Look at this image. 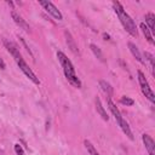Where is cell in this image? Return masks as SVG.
<instances>
[{
	"label": "cell",
	"mask_w": 155,
	"mask_h": 155,
	"mask_svg": "<svg viewBox=\"0 0 155 155\" xmlns=\"http://www.w3.org/2000/svg\"><path fill=\"white\" fill-rule=\"evenodd\" d=\"M65 41H67V45H68V47L70 48V51L73 52V53H75V54H78L79 53V48H78V45H76V42H75V40H74V38L71 36V34L68 31V30H65Z\"/></svg>",
	"instance_id": "9"
},
{
	"label": "cell",
	"mask_w": 155,
	"mask_h": 155,
	"mask_svg": "<svg viewBox=\"0 0 155 155\" xmlns=\"http://www.w3.org/2000/svg\"><path fill=\"white\" fill-rule=\"evenodd\" d=\"M120 102H121V104H124V105H133V103H134V101H133L132 98L126 97V96H122L121 99H120Z\"/></svg>",
	"instance_id": "17"
},
{
	"label": "cell",
	"mask_w": 155,
	"mask_h": 155,
	"mask_svg": "<svg viewBox=\"0 0 155 155\" xmlns=\"http://www.w3.org/2000/svg\"><path fill=\"white\" fill-rule=\"evenodd\" d=\"M113 6H114V11H115V13L117 15V17H119V19H120V23L122 24L124 29H125L131 36H137V35H138V30H137L136 23H134V21L130 17V15L124 10L122 5H121L119 1H114V2H113Z\"/></svg>",
	"instance_id": "2"
},
{
	"label": "cell",
	"mask_w": 155,
	"mask_h": 155,
	"mask_svg": "<svg viewBox=\"0 0 155 155\" xmlns=\"http://www.w3.org/2000/svg\"><path fill=\"white\" fill-rule=\"evenodd\" d=\"M0 67H1V69H4L5 68V63H4V61L0 58Z\"/></svg>",
	"instance_id": "20"
},
{
	"label": "cell",
	"mask_w": 155,
	"mask_h": 155,
	"mask_svg": "<svg viewBox=\"0 0 155 155\" xmlns=\"http://www.w3.org/2000/svg\"><path fill=\"white\" fill-rule=\"evenodd\" d=\"M128 48H130L131 53L133 54V57H134L139 63H142V64L145 63L144 59H143V57H142V54H140V52H139V50H138V47H137L133 42H128Z\"/></svg>",
	"instance_id": "10"
},
{
	"label": "cell",
	"mask_w": 155,
	"mask_h": 155,
	"mask_svg": "<svg viewBox=\"0 0 155 155\" xmlns=\"http://www.w3.org/2000/svg\"><path fill=\"white\" fill-rule=\"evenodd\" d=\"M90 47H91L92 52L94 53V56H96L99 61H102V62H103L104 59H103V54H102V52H101V48H99L97 45H94V44H91V45H90Z\"/></svg>",
	"instance_id": "15"
},
{
	"label": "cell",
	"mask_w": 155,
	"mask_h": 155,
	"mask_svg": "<svg viewBox=\"0 0 155 155\" xmlns=\"http://www.w3.org/2000/svg\"><path fill=\"white\" fill-rule=\"evenodd\" d=\"M11 16H12V19L15 21V23L17 24V25H19V28H22L24 31H27V33H29L30 31V27H29V24L22 18V16L21 15H18L15 10H12L11 11Z\"/></svg>",
	"instance_id": "7"
},
{
	"label": "cell",
	"mask_w": 155,
	"mask_h": 155,
	"mask_svg": "<svg viewBox=\"0 0 155 155\" xmlns=\"http://www.w3.org/2000/svg\"><path fill=\"white\" fill-rule=\"evenodd\" d=\"M96 109H97V113L102 116V119L103 120H105V121H108L109 120V116H108V114H107V111L104 110V108H103V105H102V102H101V99L98 98V97H96Z\"/></svg>",
	"instance_id": "11"
},
{
	"label": "cell",
	"mask_w": 155,
	"mask_h": 155,
	"mask_svg": "<svg viewBox=\"0 0 155 155\" xmlns=\"http://www.w3.org/2000/svg\"><path fill=\"white\" fill-rule=\"evenodd\" d=\"M57 58H58V61H59V63H61V65L63 68V71H64V75L67 78V80L73 86L80 88L81 87V81H80V79L75 74V68H74L73 63L70 62V59L63 52H61V51L57 52Z\"/></svg>",
	"instance_id": "3"
},
{
	"label": "cell",
	"mask_w": 155,
	"mask_h": 155,
	"mask_svg": "<svg viewBox=\"0 0 155 155\" xmlns=\"http://www.w3.org/2000/svg\"><path fill=\"white\" fill-rule=\"evenodd\" d=\"M154 19H155L154 13L149 12V13L145 15V24H147V27L149 28L150 31H154Z\"/></svg>",
	"instance_id": "13"
},
{
	"label": "cell",
	"mask_w": 155,
	"mask_h": 155,
	"mask_svg": "<svg viewBox=\"0 0 155 155\" xmlns=\"http://www.w3.org/2000/svg\"><path fill=\"white\" fill-rule=\"evenodd\" d=\"M84 143H85V147H86V149H87V151H88V154H90V155H99V154H98V151L96 150V148L92 145V143H91L90 140H87V139H86Z\"/></svg>",
	"instance_id": "16"
},
{
	"label": "cell",
	"mask_w": 155,
	"mask_h": 155,
	"mask_svg": "<svg viewBox=\"0 0 155 155\" xmlns=\"http://www.w3.org/2000/svg\"><path fill=\"white\" fill-rule=\"evenodd\" d=\"M15 151L17 153V155H24L23 148H22L19 144H15Z\"/></svg>",
	"instance_id": "19"
},
{
	"label": "cell",
	"mask_w": 155,
	"mask_h": 155,
	"mask_svg": "<svg viewBox=\"0 0 155 155\" xmlns=\"http://www.w3.org/2000/svg\"><path fill=\"white\" fill-rule=\"evenodd\" d=\"M4 45H5V47L7 48V51L12 54L13 59L16 61V63L18 64V67H19V69L23 71V74H24V75H25L30 81H33L35 85H39V84H40L39 79H38V78H36V75L33 73V70L29 68V65L24 62V59H23L22 54L19 53L18 47H17L12 41H8V40H4Z\"/></svg>",
	"instance_id": "1"
},
{
	"label": "cell",
	"mask_w": 155,
	"mask_h": 155,
	"mask_svg": "<svg viewBox=\"0 0 155 155\" xmlns=\"http://www.w3.org/2000/svg\"><path fill=\"white\" fill-rule=\"evenodd\" d=\"M144 56H145V58L150 62V65H151V68H154V57H153V54H150L149 52H144Z\"/></svg>",
	"instance_id": "18"
},
{
	"label": "cell",
	"mask_w": 155,
	"mask_h": 155,
	"mask_svg": "<svg viewBox=\"0 0 155 155\" xmlns=\"http://www.w3.org/2000/svg\"><path fill=\"white\" fill-rule=\"evenodd\" d=\"M140 29H142V31H143V34H144V36H145V39L150 42V44H154V40H153V35H151V31L149 30V28L147 27V24L145 23H140Z\"/></svg>",
	"instance_id": "12"
},
{
	"label": "cell",
	"mask_w": 155,
	"mask_h": 155,
	"mask_svg": "<svg viewBox=\"0 0 155 155\" xmlns=\"http://www.w3.org/2000/svg\"><path fill=\"white\" fill-rule=\"evenodd\" d=\"M99 86H101L102 90L107 93V96L111 98V96H113V87H111L107 81H104V80H101V81H99Z\"/></svg>",
	"instance_id": "14"
},
{
	"label": "cell",
	"mask_w": 155,
	"mask_h": 155,
	"mask_svg": "<svg viewBox=\"0 0 155 155\" xmlns=\"http://www.w3.org/2000/svg\"><path fill=\"white\" fill-rule=\"evenodd\" d=\"M142 140H143V143H144V145H145V149H147L148 154H149V155H154V148H155L154 139H153L149 134L144 133V134H142Z\"/></svg>",
	"instance_id": "8"
},
{
	"label": "cell",
	"mask_w": 155,
	"mask_h": 155,
	"mask_svg": "<svg viewBox=\"0 0 155 155\" xmlns=\"http://www.w3.org/2000/svg\"><path fill=\"white\" fill-rule=\"evenodd\" d=\"M39 4H40V5L46 10V12L50 13L54 19H57V21H62V19H63V16H62L61 11H59L52 2H50V1H39Z\"/></svg>",
	"instance_id": "6"
},
{
	"label": "cell",
	"mask_w": 155,
	"mask_h": 155,
	"mask_svg": "<svg viewBox=\"0 0 155 155\" xmlns=\"http://www.w3.org/2000/svg\"><path fill=\"white\" fill-rule=\"evenodd\" d=\"M138 82H139V86H140V90H142V93L151 102V103H155V96H154V92L153 90L150 88V85L148 82V80L145 79L144 74L138 70Z\"/></svg>",
	"instance_id": "5"
},
{
	"label": "cell",
	"mask_w": 155,
	"mask_h": 155,
	"mask_svg": "<svg viewBox=\"0 0 155 155\" xmlns=\"http://www.w3.org/2000/svg\"><path fill=\"white\" fill-rule=\"evenodd\" d=\"M107 103H108V107H109V109H110V111H111V114L114 115V117H115V120H116V122H117V125L120 126V128L122 130V132L131 139V140H133V134H132V131H131V128H130V126H128V124L126 122V120L122 117V115H121V113H120V110L117 109V107L113 103V101H111V98L110 97H108L107 98Z\"/></svg>",
	"instance_id": "4"
}]
</instances>
